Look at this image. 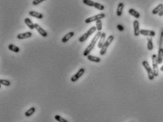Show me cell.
Returning a JSON list of instances; mask_svg holds the SVG:
<instances>
[{
  "label": "cell",
  "mask_w": 163,
  "mask_h": 122,
  "mask_svg": "<svg viewBox=\"0 0 163 122\" xmlns=\"http://www.w3.org/2000/svg\"><path fill=\"white\" fill-rule=\"evenodd\" d=\"M101 34H102V32H98L95 34V35L94 36V37L93 38V39L91 40V43H89V45H88L85 49V51L83 52V56L87 57L88 55H90V53H91V51L94 48V47L95 46V44L97 43V42H98V39H100V37Z\"/></svg>",
  "instance_id": "1"
},
{
  "label": "cell",
  "mask_w": 163,
  "mask_h": 122,
  "mask_svg": "<svg viewBox=\"0 0 163 122\" xmlns=\"http://www.w3.org/2000/svg\"><path fill=\"white\" fill-rule=\"evenodd\" d=\"M142 65L143 67L146 70V72H147V76H148L149 80H153L155 76L154 75V73H153V68L150 66V64L147 63V61L143 60L142 62Z\"/></svg>",
  "instance_id": "2"
},
{
  "label": "cell",
  "mask_w": 163,
  "mask_h": 122,
  "mask_svg": "<svg viewBox=\"0 0 163 122\" xmlns=\"http://www.w3.org/2000/svg\"><path fill=\"white\" fill-rule=\"evenodd\" d=\"M96 30H97L96 26H93V27H91L85 33H84L83 35H81L80 37H79V39H78L79 41H80V42H84V41H85L89 38V37H91Z\"/></svg>",
  "instance_id": "3"
},
{
  "label": "cell",
  "mask_w": 163,
  "mask_h": 122,
  "mask_svg": "<svg viewBox=\"0 0 163 122\" xmlns=\"http://www.w3.org/2000/svg\"><path fill=\"white\" fill-rule=\"evenodd\" d=\"M114 39V37L113 35H109L108 37H107V39L106 41H105V42L104 43L102 48H101L100 51V54L101 56H104V55L105 54V53L107 52V48H108V47L109 46V45L111 44L112 42L113 41Z\"/></svg>",
  "instance_id": "4"
},
{
  "label": "cell",
  "mask_w": 163,
  "mask_h": 122,
  "mask_svg": "<svg viewBox=\"0 0 163 122\" xmlns=\"http://www.w3.org/2000/svg\"><path fill=\"white\" fill-rule=\"evenodd\" d=\"M158 56L155 54H153L152 56V65H153V73L155 76H158L159 75V68H158Z\"/></svg>",
  "instance_id": "5"
},
{
  "label": "cell",
  "mask_w": 163,
  "mask_h": 122,
  "mask_svg": "<svg viewBox=\"0 0 163 122\" xmlns=\"http://www.w3.org/2000/svg\"><path fill=\"white\" fill-rule=\"evenodd\" d=\"M105 17V14L104 13H100L99 14H97V15H95L92 16V17H90V18H86L85 20V23L86 24H88V23H91L92 22H95V21H97L98 20H102V18H104Z\"/></svg>",
  "instance_id": "6"
},
{
  "label": "cell",
  "mask_w": 163,
  "mask_h": 122,
  "mask_svg": "<svg viewBox=\"0 0 163 122\" xmlns=\"http://www.w3.org/2000/svg\"><path fill=\"white\" fill-rule=\"evenodd\" d=\"M85 71V68H80V69L73 75V76H71V81H72V82H76L77 80H78V79H80L81 76H83V74H84Z\"/></svg>",
  "instance_id": "7"
},
{
  "label": "cell",
  "mask_w": 163,
  "mask_h": 122,
  "mask_svg": "<svg viewBox=\"0 0 163 122\" xmlns=\"http://www.w3.org/2000/svg\"><path fill=\"white\" fill-rule=\"evenodd\" d=\"M35 29L36 30L37 32H38L42 37H47V34H47V32L46 30H45L43 28H41L38 23H35Z\"/></svg>",
  "instance_id": "8"
},
{
  "label": "cell",
  "mask_w": 163,
  "mask_h": 122,
  "mask_svg": "<svg viewBox=\"0 0 163 122\" xmlns=\"http://www.w3.org/2000/svg\"><path fill=\"white\" fill-rule=\"evenodd\" d=\"M140 34L143 36H148L150 37H155V32L153 30H140Z\"/></svg>",
  "instance_id": "9"
},
{
  "label": "cell",
  "mask_w": 163,
  "mask_h": 122,
  "mask_svg": "<svg viewBox=\"0 0 163 122\" xmlns=\"http://www.w3.org/2000/svg\"><path fill=\"white\" fill-rule=\"evenodd\" d=\"M106 33L105 32H102V34H101L100 37L99 39V41H98V47L99 48H102V46H103L104 43L105 42V41H106Z\"/></svg>",
  "instance_id": "10"
},
{
  "label": "cell",
  "mask_w": 163,
  "mask_h": 122,
  "mask_svg": "<svg viewBox=\"0 0 163 122\" xmlns=\"http://www.w3.org/2000/svg\"><path fill=\"white\" fill-rule=\"evenodd\" d=\"M140 27H139V22L138 21V20H135L134 21V33L136 37L140 34Z\"/></svg>",
  "instance_id": "11"
},
{
  "label": "cell",
  "mask_w": 163,
  "mask_h": 122,
  "mask_svg": "<svg viewBox=\"0 0 163 122\" xmlns=\"http://www.w3.org/2000/svg\"><path fill=\"white\" fill-rule=\"evenodd\" d=\"M32 32H23V33H21V34H18V35H17V39H28V38H30L32 37Z\"/></svg>",
  "instance_id": "12"
},
{
  "label": "cell",
  "mask_w": 163,
  "mask_h": 122,
  "mask_svg": "<svg viewBox=\"0 0 163 122\" xmlns=\"http://www.w3.org/2000/svg\"><path fill=\"white\" fill-rule=\"evenodd\" d=\"M75 33L73 32H69V33L66 34L62 39V43H66L67 41H69L70 39H71L74 36Z\"/></svg>",
  "instance_id": "13"
},
{
  "label": "cell",
  "mask_w": 163,
  "mask_h": 122,
  "mask_svg": "<svg viewBox=\"0 0 163 122\" xmlns=\"http://www.w3.org/2000/svg\"><path fill=\"white\" fill-rule=\"evenodd\" d=\"M28 14L31 16H32V17L38 18V19L43 18V14H42L41 13H39V12H37V11H29Z\"/></svg>",
  "instance_id": "14"
},
{
  "label": "cell",
  "mask_w": 163,
  "mask_h": 122,
  "mask_svg": "<svg viewBox=\"0 0 163 122\" xmlns=\"http://www.w3.org/2000/svg\"><path fill=\"white\" fill-rule=\"evenodd\" d=\"M124 3H119V4L117 6V8H116V15L117 16H121L122 15V12H123V10H124Z\"/></svg>",
  "instance_id": "15"
},
{
  "label": "cell",
  "mask_w": 163,
  "mask_h": 122,
  "mask_svg": "<svg viewBox=\"0 0 163 122\" xmlns=\"http://www.w3.org/2000/svg\"><path fill=\"white\" fill-rule=\"evenodd\" d=\"M24 22H25V23L26 24V25L28 27V28L30 30H33V29H35V24L32 22V20H31L29 18H25Z\"/></svg>",
  "instance_id": "16"
},
{
  "label": "cell",
  "mask_w": 163,
  "mask_h": 122,
  "mask_svg": "<svg viewBox=\"0 0 163 122\" xmlns=\"http://www.w3.org/2000/svg\"><path fill=\"white\" fill-rule=\"evenodd\" d=\"M87 58H88V60L91 61V62H93V63H100L101 61V59L98 57V56H92V55H88L87 56Z\"/></svg>",
  "instance_id": "17"
},
{
  "label": "cell",
  "mask_w": 163,
  "mask_h": 122,
  "mask_svg": "<svg viewBox=\"0 0 163 122\" xmlns=\"http://www.w3.org/2000/svg\"><path fill=\"white\" fill-rule=\"evenodd\" d=\"M129 13L131 15H132V16H134V18H136V19H138V18H139L140 17V14L137 11H136L134 8H129Z\"/></svg>",
  "instance_id": "18"
},
{
  "label": "cell",
  "mask_w": 163,
  "mask_h": 122,
  "mask_svg": "<svg viewBox=\"0 0 163 122\" xmlns=\"http://www.w3.org/2000/svg\"><path fill=\"white\" fill-rule=\"evenodd\" d=\"M158 64H162L163 61V48H160L158 50Z\"/></svg>",
  "instance_id": "19"
},
{
  "label": "cell",
  "mask_w": 163,
  "mask_h": 122,
  "mask_svg": "<svg viewBox=\"0 0 163 122\" xmlns=\"http://www.w3.org/2000/svg\"><path fill=\"white\" fill-rule=\"evenodd\" d=\"M162 8L163 4H158V5L153 9V11H152V13H153V15H157V14H158V13L160 12Z\"/></svg>",
  "instance_id": "20"
},
{
  "label": "cell",
  "mask_w": 163,
  "mask_h": 122,
  "mask_svg": "<svg viewBox=\"0 0 163 122\" xmlns=\"http://www.w3.org/2000/svg\"><path fill=\"white\" fill-rule=\"evenodd\" d=\"M35 110H36V109H35V107H31L30 109H28V110L25 112V116H26V117H31V116H32V115H33L34 113H35Z\"/></svg>",
  "instance_id": "21"
},
{
  "label": "cell",
  "mask_w": 163,
  "mask_h": 122,
  "mask_svg": "<svg viewBox=\"0 0 163 122\" xmlns=\"http://www.w3.org/2000/svg\"><path fill=\"white\" fill-rule=\"evenodd\" d=\"M8 48L9 50H10L11 51H13L14 53H18L20 51V48L17 46H16L14 44H9L8 46Z\"/></svg>",
  "instance_id": "22"
},
{
  "label": "cell",
  "mask_w": 163,
  "mask_h": 122,
  "mask_svg": "<svg viewBox=\"0 0 163 122\" xmlns=\"http://www.w3.org/2000/svg\"><path fill=\"white\" fill-rule=\"evenodd\" d=\"M147 48L149 51H152L154 48V46H153V39L151 37H147Z\"/></svg>",
  "instance_id": "23"
},
{
  "label": "cell",
  "mask_w": 163,
  "mask_h": 122,
  "mask_svg": "<svg viewBox=\"0 0 163 122\" xmlns=\"http://www.w3.org/2000/svg\"><path fill=\"white\" fill-rule=\"evenodd\" d=\"M96 28H97V30L98 32H100L102 29V22L101 20H98L96 21Z\"/></svg>",
  "instance_id": "24"
},
{
  "label": "cell",
  "mask_w": 163,
  "mask_h": 122,
  "mask_svg": "<svg viewBox=\"0 0 163 122\" xmlns=\"http://www.w3.org/2000/svg\"><path fill=\"white\" fill-rule=\"evenodd\" d=\"M54 119L56 121H57L58 122H68V121L66 119H65L64 117H61L60 115H55L54 116Z\"/></svg>",
  "instance_id": "25"
},
{
  "label": "cell",
  "mask_w": 163,
  "mask_h": 122,
  "mask_svg": "<svg viewBox=\"0 0 163 122\" xmlns=\"http://www.w3.org/2000/svg\"><path fill=\"white\" fill-rule=\"evenodd\" d=\"M93 7H95L96 9H98V10L100 11H103L104 9H105V6H104V5L101 4H100V3L98 2H95Z\"/></svg>",
  "instance_id": "26"
},
{
  "label": "cell",
  "mask_w": 163,
  "mask_h": 122,
  "mask_svg": "<svg viewBox=\"0 0 163 122\" xmlns=\"http://www.w3.org/2000/svg\"><path fill=\"white\" fill-rule=\"evenodd\" d=\"M83 3L85 5L88 6H91V7L94 6V4H95V2L93 1H92V0H83Z\"/></svg>",
  "instance_id": "27"
},
{
  "label": "cell",
  "mask_w": 163,
  "mask_h": 122,
  "mask_svg": "<svg viewBox=\"0 0 163 122\" xmlns=\"http://www.w3.org/2000/svg\"><path fill=\"white\" fill-rule=\"evenodd\" d=\"M0 84L5 86H9L11 85V82L6 79H0Z\"/></svg>",
  "instance_id": "28"
},
{
  "label": "cell",
  "mask_w": 163,
  "mask_h": 122,
  "mask_svg": "<svg viewBox=\"0 0 163 122\" xmlns=\"http://www.w3.org/2000/svg\"><path fill=\"white\" fill-rule=\"evenodd\" d=\"M45 1H46V0H33V2H32V4L33 6H38Z\"/></svg>",
  "instance_id": "29"
},
{
  "label": "cell",
  "mask_w": 163,
  "mask_h": 122,
  "mask_svg": "<svg viewBox=\"0 0 163 122\" xmlns=\"http://www.w3.org/2000/svg\"><path fill=\"white\" fill-rule=\"evenodd\" d=\"M116 28H117V29H118V30H119V31H121V32H122V31H124V27H123V26L122 25H116Z\"/></svg>",
  "instance_id": "30"
},
{
  "label": "cell",
  "mask_w": 163,
  "mask_h": 122,
  "mask_svg": "<svg viewBox=\"0 0 163 122\" xmlns=\"http://www.w3.org/2000/svg\"><path fill=\"white\" fill-rule=\"evenodd\" d=\"M158 15H159V16H160V17L163 16V8L162 9V11H161L160 12L158 13Z\"/></svg>",
  "instance_id": "31"
},
{
  "label": "cell",
  "mask_w": 163,
  "mask_h": 122,
  "mask_svg": "<svg viewBox=\"0 0 163 122\" xmlns=\"http://www.w3.org/2000/svg\"><path fill=\"white\" fill-rule=\"evenodd\" d=\"M160 70L162 72H163V65L162 67H160Z\"/></svg>",
  "instance_id": "32"
}]
</instances>
